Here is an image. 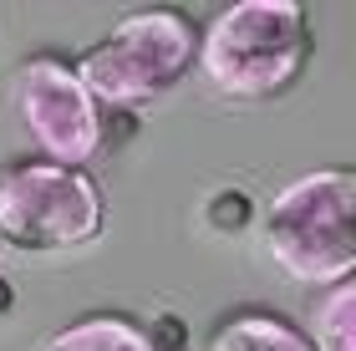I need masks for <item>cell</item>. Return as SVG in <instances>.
I'll list each match as a JSON object with an SVG mask.
<instances>
[{"mask_svg":"<svg viewBox=\"0 0 356 351\" xmlns=\"http://www.w3.org/2000/svg\"><path fill=\"white\" fill-rule=\"evenodd\" d=\"M311 51V10L300 0H239L209 21L199 72L229 102H275L305 76Z\"/></svg>","mask_w":356,"mask_h":351,"instance_id":"cell-1","label":"cell"},{"mask_svg":"<svg viewBox=\"0 0 356 351\" xmlns=\"http://www.w3.org/2000/svg\"><path fill=\"white\" fill-rule=\"evenodd\" d=\"M265 254L296 285L356 280V168L326 163L290 179L265 209Z\"/></svg>","mask_w":356,"mask_h":351,"instance_id":"cell-2","label":"cell"},{"mask_svg":"<svg viewBox=\"0 0 356 351\" xmlns=\"http://www.w3.org/2000/svg\"><path fill=\"white\" fill-rule=\"evenodd\" d=\"M199 26L178 6H143L76 56V72L102 113H143L184 82L199 61Z\"/></svg>","mask_w":356,"mask_h":351,"instance_id":"cell-3","label":"cell"},{"mask_svg":"<svg viewBox=\"0 0 356 351\" xmlns=\"http://www.w3.org/2000/svg\"><path fill=\"white\" fill-rule=\"evenodd\" d=\"M107 225L102 188L87 168H67L51 158L0 163V239L31 254L82 250Z\"/></svg>","mask_w":356,"mask_h":351,"instance_id":"cell-4","label":"cell"},{"mask_svg":"<svg viewBox=\"0 0 356 351\" xmlns=\"http://www.w3.org/2000/svg\"><path fill=\"white\" fill-rule=\"evenodd\" d=\"M10 107L41 158L67 168H82L87 158L102 153L107 142V117L102 102L87 92L82 72L61 56H31L10 72Z\"/></svg>","mask_w":356,"mask_h":351,"instance_id":"cell-5","label":"cell"},{"mask_svg":"<svg viewBox=\"0 0 356 351\" xmlns=\"http://www.w3.org/2000/svg\"><path fill=\"white\" fill-rule=\"evenodd\" d=\"M41 351H173V346L153 326H143L138 316L92 311V316H76L72 326L51 331L41 341Z\"/></svg>","mask_w":356,"mask_h":351,"instance_id":"cell-6","label":"cell"},{"mask_svg":"<svg viewBox=\"0 0 356 351\" xmlns=\"http://www.w3.org/2000/svg\"><path fill=\"white\" fill-rule=\"evenodd\" d=\"M209 351H316V341L296 331L285 316L270 311H234L209 336Z\"/></svg>","mask_w":356,"mask_h":351,"instance_id":"cell-7","label":"cell"},{"mask_svg":"<svg viewBox=\"0 0 356 351\" xmlns=\"http://www.w3.org/2000/svg\"><path fill=\"white\" fill-rule=\"evenodd\" d=\"M316 351H356V280L336 285L316 316Z\"/></svg>","mask_w":356,"mask_h":351,"instance_id":"cell-8","label":"cell"}]
</instances>
